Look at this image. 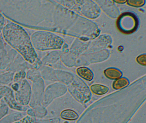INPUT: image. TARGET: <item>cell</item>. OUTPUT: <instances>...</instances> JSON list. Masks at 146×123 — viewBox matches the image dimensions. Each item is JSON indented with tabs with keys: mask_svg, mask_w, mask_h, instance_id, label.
<instances>
[{
	"mask_svg": "<svg viewBox=\"0 0 146 123\" xmlns=\"http://www.w3.org/2000/svg\"><path fill=\"white\" fill-rule=\"evenodd\" d=\"M58 6L55 1L0 0V13L22 26L56 32Z\"/></svg>",
	"mask_w": 146,
	"mask_h": 123,
	"instance_id": "1",
	"label": "cell"
},
{
	"mask_svg": "<svg viewBox=\"0 0 146 123\" xmlns=\"http://www.w3.org/2000/svg\"><path fill=\"white\" fill-rule=\"evenodd\" d=\"M1 35L6 43L30 64H33L39 57L31 37L21 26L9 22L5 25Z\"/></svg>",
	"mask_w": 146,
	"mask_h": 123,
	"instance_id": "2",
	"label": "cell"
},
{
	"mask_svg": "<svg viewBox=\"0 0 146 123\" xmlns=\"http://www.w3.org/2000/svg\"><path fill=\"white\" fill-rule=\"evenodd\" d=\"M31 39L35 49L42 52L61 49L65 43L64 38L47 31L35 32L31 35Z\"/></svg>",
	"mask_w": 146,
	"mask_h": 123,
	"instance_id": "3",
	"label": "cell"
},
{
	"mask_svg": "<svg viewBox=\"0 0 146 123\" xmlns=\"http://www.w3.org/2000/svg\"><path fill=\"white\" fill-rule=\"evenodd\" d=\"M55 1L64 7L74 11L88 19H95L100 15V9L94 1Z\"/></svg>",
	"mask_w": 146,
	"mask_h": 123,
	"instance_id": "4",
	"label": "cell"
},
{
	"mask_svg": "<svg viewBox=\"0 0 146 123\" xmlns=\"http://www.w3.org/2000/svg\"><path fill=\"white\" fill-rule=\"evenodd\" d=\"M116 24L117 29L120 32L125 35H130L138 30L140 19L134 12L126 11L119 15Z\"/></svg>",
	"mask_w": 146,
	"mask_h": 123,
	"instance_id": "5",
	"label": "cell"
},
{
	"mask_svg": "<svg viewBox=\"0 0 146 123\" xmlns=\"http://www.w3.org/2000/svg\"><path fill=\"white\" fill-rule=\"evenodd\" d=\"M70 83L68 86V90L77 100H90L91 96L90 91L83 80L75 75L72 82Z\"/></svg>",
	"mask_w": 146,
	"mask_h": 123,
	"instance_id": "6",
	"label": "cell"
},
{
	"mask_svg": "<svg viewBox=\"0 0 146 123\" xmlns=\"http://www.w3.org/2000/svg\"><path fill=\"white\" fill-rule=\"evenodd\" d=\"M109 56L110 52L106 49L94 53L82 54L77 60L76 66L88 65L93 63L102 62L107 60Z\"/></svg>",
	"mask_w": 146,
	"mask_h": 123,
	"instance_id": "7",
	"label": "cell"
},
{
	"mask_svg": "<svg viewBox=\"0 0 146 123\" xmlns=\"http://www.w3.org/2000/svg\"><path fill=\"white\" fill-rule=\"evenodd\" d=\"M17 52L5 42L1 34L0 35V70H5L14 60Z\"/></svg>",
	"mask_w": 146,
	"mask_h": 123,
	"instance_id": "8",
	"label": "cell"
},
{
	"mask_svg": "<svg viewBox=\"0 0 146 123\" xmlns=\"http://www.w3.org/2000/svg\"><path fill=\"white\" fill-rule=\"evenodd\" d=\"M66 86L59 83H55L47 87L44 91L42 105L47 107L54 99L66 93Z\"/></svg>",
	"mask_w": 146,
	"mask_h": 123,
	"instance_id": "9",
	"label": "cell"
},
{
	"mask_svg": "<svg viewBox=\"0 0 146 123\" xmlns=\"http://www.w3.org/2000/svg\"><path fill=\"white\" fill-rule=\"evenodd\" d=\"M45 87V82L42 77L32 82L31 97L29 105L31 108L42 105Z\"/></svg>",
	"mask_w": 146,
	"mask_h": 123,
	"instance_id": "10",
	"label": "cell"
},
{
	"mask_svg": "<svg viewBox=\"0 0 146 123\" xmlns=\"http://www.w3.org/2000/svg\"><path fill=\"white\" fill-rule=\"evenodd\" d=\"M18 83L19 87L18 90L14 92L15 100L20 105L29 106L31 97V85L26 79Z\"/></svg>",
	"mask_w": 146,
	"mask_h": 123,
	"instance_id": "11",
	"label": "cell"
},
{
	"mask_svg": "<svg viewBox=\"0 0 146 123\" xmlns=\"http://www.w3.org/2000/svg\"><path fill=\"white\" fill-rule=\"evenodd\" d=\"M112 43V39L110 36L107 34H103L94 42H90L88 48L84 54L94 53L105 50L109 47Z\"/></svg>",
	"mask_w": 146,
	"mask_h": 123,
	"instance_id": "12",
	"label": "cell"
},
{
	"mask_svg": "<svg viewBox=\"0 0 146 123\" xmlns=\"http://www.w3.org/2000/svg\"><path fill=\"white\" fill-rule=\"evenodd\" d=\"M96 3L106 14L111 19L117 18L119 11L113 1H95Z\"/></svg>",
	"mask_w": 146,
	"mask_h": 123,
	"instance_id": "13",
	"label": "cell"
},
{
	"mask_svg": "<svg viewBox=\"0 0 146 123\" xmlns=\"http://www.w3.org/2000/svg\"><path fill=\"white\" fill-rule=\"evenodd\" d=\"M32 67V65L27 62L23 57L19 54L17 55L14 60L6 69L7 71L15 73L19 71H26Z\"/></svg>",
	"mask_w": 146,
	"mask_h": 123,
	"instance_id": "14",
	"label": "cell"
},
{
	"mask_svg": "<svg viewBox=\"0 0 146 123\" xmlns=\"http://www.w3.org/2000/svg\"><path fill=\"white\" fill-rule=\"evenodd\" d=\"M9 108L17 112H25L30 108L29 106H23L19 104L15 100L14 92L11 89L3 98Z\"/></svg>",
	"mask_w": 146,
	"mask_h": 123,
	"instance_id": "15",
	"label": "cell"
},
{
	"mask_svg": "<svg viewBox=\"0 0 146 123\" xmlns=\"http://www.w3.org/2000/svg\"><path fill=\"white\" fill-rule=\"evenodd\" d=\"M91 42L90 41H80L76 39L71 46L69 52L76 58H78L79 56L84 54L88 49Z\"/></svg>",
	"mask_w": 146,
	"mask_h": 123,
	"instance_id": "16",
	"label": "cell"
},
{
	"mask_svg": "<svg viewBox=\"0 0 146 123\" xmlns=\"http://www.w3.org/2000/svg\"><path fill=\"white\" fill-rule=\"evenodd\" d=\"M62 54L61 51L58 50H53L49 52L41 59L42 65L52 67L59 61Z\"/></svg>",
	"mask_w": 146,
	"mask_h": 123,
	"instance_id": "17",
	"label": "cell"
},
{
	"mask_svg": "<svg viewBox=\"0 0 146 123\" xmlns=\"http://www.w3.org/2000/svg\"><path fill=\"white\" fill-rule=\"evenodd\" d=\"M41 77L43 80L55 82L57 81L56 71L53 67L48 66L42 65L40 69Z\"/></svg>",
	"mask_w": 146,
	"mask_h": 123,
	"instance_id": "18",
	"label": "cell"
},
{
	"mask_svg": "<svg viewBox=\"0 0 146 123\" xmlns=\"http://www.w3.org/2000/svg\"><path fill=\"white\" fill-rule=\"evenodd\" d=\"M104 75L108 79L116 80L120 78L123 75L121 71L115 67H108L104 71Z\"/></svg>",
	"mask_w": 146,
	"mask_h": 123,
	"instance_id": "19",
	"label": "cell"
},
{
	"mask_svg": "<svg viewBox=\"0 0 146 123\" xmlns=\"http://www.w3.org/2000/svg\"><path fill=\"white\" fill-rule=\"evenodd\" d=\"M76 71L78 76L87 81H91L94 78V73L88 67H80L77 68Z\"/></svg>",
	"mask_w": 146,
	"mask_h": 123,
	"instance_id": "20",
	"label": "cell"
},
{
	"mask_svg": "<svg viewBox=\"0 0 146 123\" xmlns=\"http://www.w3.org/2000/svg\"><path fill=\"white\" fill-rule=\"evenodd\" d=\"M14 73L11 71L0 74V85L1 86H8L10 87L13 82Z\"/></svg>",
	"mask_w": 146,
	"mask_h": 123,
	"instance_id": "21",
	"label": "cell"
},
{
	"mask_svg": "<svg viewBox=\"0 0 146 123\" xmlns=\"http://www.w3.org/2000/svg\"><path fill=\"white\" fill-rule=\"evenodd\" d=\"M60 116L61 118L69 120H76L79 117V115L76 112L70 109L63 110L60 113Z\"/></svg>",
	"mask_w": 146,
	"mask_h": 123,
	"instance_id": "22",
	"label": "cell"
},
{
	"mask_svg": "<svg viewBox=\"0 0 146 123\" xmlns=\"http://www.w3.org/2000/svg\"><path fill=\"white\" fill-rule=\"evenodd\" d=\"M90 89L95 95H101L106 94L109 89L107 86L103 85L94 84L90 86Z\"/></svg>",
	"mask_w": 146,
	"mask_h": 123,
	"instance_id": "23",
	"label": "cell"
},
{
	"mask_svg": "<svg viewBox=\"0 0 146 123\" xmlns=\"http://www.w3.org/2000/svg\"><path fill=\"white\" fill-rule=\"evenodd\" d=\"M129 84V81L125 77H120L113 83L112 88L115 90L121 89L125 88Z\"/></svg>",
	"mask_w": 146,
	"mask_h": 123,
	"instance_id": "24",
	"label": "cell"
},
{
	"mask_svg": "<svg viewBox=\"0 0 146 123\" xmlns=\"http://www.w3.org/2000/svg\"><path fill=\"white\" fill-rule=\"evenodd\" d=\"M26 78L27 79L34 82L41 77L40 70L30 68L26 71Z\"/></svg>",
	"mask_w": 146,
	"mask_h": 123,
	"instance_id": "25",
	"label": "cell"
},
{
	"mask_svg": "<svg viewBox=\"0 0 146 123\" xmlns=\"http://www.w3.org/2000/svg\"><path fill=\"white\" fill-rule=\"evenodd\" d=\"M32 108L35 112V118H42L45 117L47 114V111L46 109V107L42 106V105L37 106Z\"/></svg>",
	"mask_w": 146,
	"mask_h": 123,
	"instance_id": "26",
	"label": "cell"
},
{
	"mask_svg": "<svg viewBox=\"0 0 146 123\" xmlns=\"http://www.w3.org/2000/svg\"><path fill=\"white\" fill-rule=\"evenodd\" d=\"M9 108L3 99L1 100L0 102V120L8 115Z\"/></svg>",
	"mask_w": 146,
	"mask_h": 123,
	"instance_id": "27",
	"label": "cell"
},
{
	"mask_svg": "<svg viewBox=\"0 0 146 123\" xmlns=\"http://www.w3.org/2000/svg\"><path fill=\"white\" fill-rule=\"evenodd\" d=\"M26 78V72L21 71L14 73L13 76V82H19Z\"/></svg>",
	"mask_w": 146,
	"mask_h": 123,
	"instance_id": "28",
	"label": "cell"
},
{
	"mask_svg": "<svg viewBox=\"0 0 146 123\" xmlns=\"http://www.w3.org/2000/svg\"><path fill=\"white\" fill-rule=\"evenodd\" d=\"M146 1L144 0H132L127 1L126 3L129 6L135 8H140L143 7L145 4Z\"/></svg>",
	"mask_w": 146,
	"mask_h": 123,
	"instance_id": "29",
	"label": "cell"
},
{
	"mask_svg": "<svg viewBox=\"0 0 146 123\" xmlns=\"http://www.w3.org/2000/svg\"><path fill=\"white\" fill-rule=\"evenodd\" d=\"M11 123H36V118L26 115L21 119Z\"/></svg>",
	"mask_w": 146,
	"mask_h": 123,
	"instance_id": "30",
	"label": "cell"
},
{
	"mask_svg": "<svg viewBox=\"0 0 146 123\" xmlns=\"http://www.w3.org/2000/svg\"><path fill=\"white\" fill-rule=\"evenodd\" d=\"M146 54H142L138 56L136 58L137 62L142 66H146Z\"/></svg>",
	"mask_w": 146,
	"mask_h": 123,
	"instance_id": "31",
	"label": "cell"
},
{
	"mask_svg": "<svg viewBox=\"0 0 146 123\" xmlns=\"http://www.w3.org/2000/svg\"><path fill=\"white\" fill-rule=\"evenodd\" d=\"M11 89V88L8 86L0 85V100L3 99L7 93Z\"/></svg>",
	"mask_w": 146,
	"mask_h": 123,
	"instance_id": "32",
	"label": "cell"
},
{
	"mask_svg": "<svg viewBox=\"0 0 146 123\" xmlns=\"http://www.w3.org/2000/svg\"><path fill=\"white\" fill-rule=\"evenodd\" d=\"M31 65H32V67L31 68L38 70H40V68L43 65L42 62L41 61V60L39 57L36 59L35 62Z\"/></svg>",
	"mask_w": 146,
	"mask_h": 123,
	"instance_id": "33",
	"label": "cell"
},
{
	"mask_svg": "<svg viewBox=\"0 0 146 123\" xmlns=\"http://www.w3.org/2000/svg\"><path fill=\"white\" fill-rule=\"evenodd\" d=\"M5 25V16L0 13V35L2 32Z\"/></svg>",
	"mask_w": 146,
	"mask_h": 123,
	"instance_id": "34",
	"label": "cell"
},
{
	"mask_svg": "<svg viewBox=\"0 0 146 123\" xmlns=\"http://www.w3.org/2000/svg\"><path fill=\"white\" fill-rule=\"evenodd\" d=\"M114 3H117V4H123L126 3L127 1H122V0H116V1H113Z\"/></svg>",
	"mask_w": 146,
	"mask_h": 123,
	"instance_id": "35",
	"label": "cell"
},
{
	"mask_svg": "<svg viewBox=\"0 0 146 123\" xmlns=\"http://www.w3.org/2000/svg\"><path fill=\"white\" fill-rule=\"evenodd\" d=\"M64 123H67V122H65Z\"/></svg>",
	"mask_w": 146,
	"mask_h": 123,
	"instance_id": "36",
	"label": "cell"
}]
</instances>
